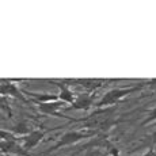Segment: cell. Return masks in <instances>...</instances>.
Masks as SVG:
<instances>
[{
  "label": "cell",
  "mask_w": 156,
  "mask_h": 156,
  "mask_svg": "<svg viewBox=\"0 0 156 156\" xmlns=\"http://www.w3.org/2000/svg\"><path fill=\"white\" fill-rule=\"evenodd\" d=\"M141 156H156V151H155V149H149V151H147L145 152V154H143Z\"/></svg>",
  "instance_id": "obj_11"
},
{
  "label": "cell",
  "mask_w": 156,
  "mask_h": 156,
  "mask_svg": "<svg viewBox=\"0 0 156 156\" xmlns=\"http://www.w3.org/2000/svg\"><path fill=\"white\" fill-rule=\"evenodd\" d=\"M2 152L3 155H18V156H33L19 144V139L14 136L10 130L2 129Z\"/></svg>",
  "instance_id": "obj_3"
},
{
  "label": "cell",
  "mask_w": 156,
  "mask_h": 156,
  "mask_svg": "<svg viewBox=\"0 0 156 156\" xmlns=\"http://www.w3.org/2000/svg\"><path fill=\"white\" fill-rule=\"evenodd\" d=\"M145 84H136V86H129V87H124V88H113L110 91H107L106 94H103V97L95 103V107L98 109H103V107L112 106V105L118 103L121 99H124L125 97H128L129 94H133V92L139 91V90L144 88Z\"/></svg>",
  "instance_id": "obj_1"
},
{
  "label": "cell",
  "mask_w": 156,
  "mask_h": 156,
  "mask_svg": "<svg viewBox=\"0 0 156 156\" xmlns=\"http://www.w3.org/2000/svg\"><path fill=\"white\" fill-rule=\"evenodd\" d=\"M148 143L149 144H156V132L155 133H152V136L148 139Z\"/></svg>",
  "instance_id": "obj_12"
},
{
  "label": "cell",
  "mask_w": 156,
  "mask_h": 156,
  "mask_svg": "<svg viewBox=\"0 0 156 156\" xmlns=\"http://www.w3.org/2000/svg\"><path fill=\"white\" fill-rule=\"evenodd\" d=\"M95 97L92 94H79L76 95V99L71 106H65V109H75V110H84L88 112L90 107L94 105Z\"/></svg>",
  "instance_id": "obj_6"
},
{
  "label": "cell",
  "mask_w": 156,
  "mask_h": 156,
  "mask_svg": "<svg viewBox=\"0 0 156 156\" xmlns=\"http://www.w3.org/2000/svg\"><path fill=\"white\" fill-rule=\"evenodd\" d=\"M33 102L38 106V110H40L42 114H46V115H52V117H56V118H65V119H69L71 122L83 121V119L72 118V117L64 115V114L60 113L58 110L62 109V107L65 106V103L64 102H61V101H55V102H37V101H33Z\"/></svg>",
  "instance_id": "obj_5"
},
{
  "label": "cell",
  "mask_w": 156,
  "mask_h": 156,
  "mask_svg": "<svg viewBox=\"0 0 156 156\" xmlns=\"http://www.w3.org/2000/svg\"><path fill=\"white\" fill-rule=\"evenodd\" d=\"M65 126H67V125H62V126H55V128H50V129H33L27 136H25V137L20 139L22 140V147L27 152H30L33 148H35L38 144L42 141V139L46 136L48 133L55 132V130H58V129L65 128Z\"/></svg>",
  "instance_id": "obj_4"
},
{
  "label": "cell",
  "mask_w": 156,
  "mask_h": 156,
  "mask_svg": "<svg viewBox=\"0 0 156 156\" xmlns=\"http://www.w3.org/2000/svg\"><path fill=\"white\" fill-rule=\"evenodd\" d=\"M2 82H3V84H2V95L3 97L8 95V97H14V98H16V99H19L22 102H30L27 98L23 95V92L18 88V86L14 84L12 80H8L7 83H5L4 80H2Z\"/></svg>",
  "instance_id": "obj_8"
},
{
  "label": "cell",
  "mask_w": 156,
  "mask_h": 156,
  "mask_svg": "<svg viewBox=\"0 0 156 156\" xmlns=\"http://www.w3.org/2000/svg\"><path fill=\"white\" fill-rule=\"evenodd\" d=\"M50 83L56 84L57 87L60 88V92H58V99L61 102H64L65 105H71L75 102L76 99V95L73 94V91L69 88V84H65V82H57V80H49Z\"/></svg>",
  "instance_id": "obj_7"
},
{
  "label": "cell",
  "mask_w": 156,
  "mask_h": 156,
  "mask_svg": "<svg viewBox=\"0 0 156 156\" xmlns=\"http://www.w3.org/2000/svg\"><path fill=\"white\" fill-rule=\"evenodd\" d=\"M155 121H156V106L148 113V115L145 117V119H144V121L140 125H141V126H145V125L152 124V122H155Z\"/></svg>",
  "instance_id": "obj_10"
},
{
  "label": "cell",
  "mask_w": 156,
  "mask_h": 156,
  "mask_svg": "<svg viewBox=\"0 0 156 156\" xmlns=\"http://www.w3.org/2000/svg\"><path fill=\"white\" fill-rule=\"evenodd\" d=\"M83 149H84V148H80V149H77V151H76V152H73V154H71V155H68V156H77V155H79V154H80V152H82V151H83Z\"/></svg>",
  "instance_id": "obj_14"
},
{
  "label": "cell",
  "mask_w": 156,
  "mask_h": 156,
  "mask_svg": "<svg viewBox=\"0 0 156 156\" xmlns=\"http://www.w3.org/2000/svg\"><path fill=\"white\" fill-rule=\"evenodd\" d=\"M92 136H95V132H83V130H69L67 133H64L55 145H52L48 151L44 152V155H49L52 152H56L57 149L65 148V147L73 145V144H77L79 141H83V140L91 139Z\"/></svg>",
  "instance_id": "obj_2"
},
{
  "label": "cell",
  "mask_w": 156,
  "mask_h": 156,
  "mask_svg": "<svg viewBox=\"0 0 156 156\" xmlns=\"http://www.w3.org/2000/svg\"><path fill=\"white\" fill-rule=\"evenodd\" d=\"M149 87H152L154 90H156V79H151V80H149Z\"/></svg>",
  "instance_id": "obj_13"
},
{
  "label": "cell",
  "mask_w": 156,
  "mask_h": 156,
  "mask_svg": "<svg viewBox=\"0 0 156 156\" xmlns=\"http://www.w3.org/2000/svg\"><path fill=\"white\" fill-rule=\"evenodd\" d=\"M3 156H7V155H3ZM8 156H10V155H8Z\"/></svg>",
  "instance_id": "obj_15"
},
{
  "label": "cell",
  "mask_w": 156,
  "mask_h": 156,
  "mask_svg": "<svg viewBox=\"0 0 156 156\" xmlns=\"http://www.w3.org/2000/svg\"><path fill=\"white\" fill-rule=\"evenodd\" d=\"M29 97L33 98V101L37 102H55V101H60L58 99V94L52 95V94H38V92H26Z\"/></svg>",
  "instance_id": "obj_9"
}]
</instances>
